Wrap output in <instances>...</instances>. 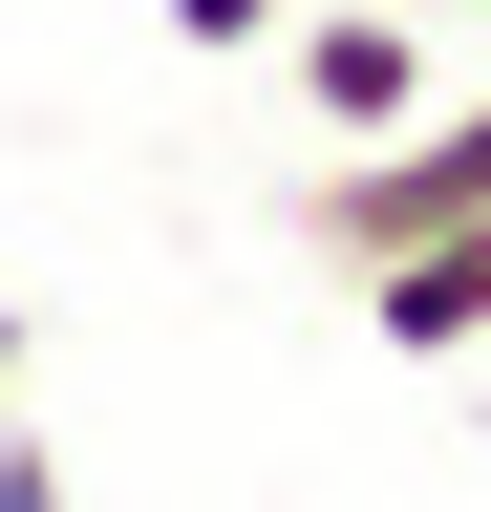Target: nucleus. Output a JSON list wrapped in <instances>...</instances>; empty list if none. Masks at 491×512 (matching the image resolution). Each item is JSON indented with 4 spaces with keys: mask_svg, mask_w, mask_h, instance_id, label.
Segmentation results:
<instances>
[{
    "mask_svg": "<svg viewBox=\"0 0 491 512\" xmlns=\"http://www.w3.org/2000/svg\"><path fill=\"white\" fill-rule=\"evenodd\" d=\"M470 214H491V86H470V107L363 128V150H342V192H321V256H342V278H385V256L470 235Z\"/></svg>",
    "mask_w": 491,
    "mask_h": 512,
    "instance_id": "obj_1",
    "label": "nucleus"
},
{
    "mask_svg": "<svg viewBox=\"0 0 491 512\" xmlns=\"http://www.w3.org/2000/svg\"><path fill=\"white\" fill-rule=\"evenodd\" d=\"M278 64H299V107H321L342 150L427 107V22H406V0H299V22H278Z\"/></svg>",
    "mask_w": 491,
    "mask_h": 512,
    "instance_id": "obj_2",
    "label": "nucleus"
},
{
    "mask_svg": "<svg viewBox=\"0 0 491 512\" xmlns=\"http://www.w3.org/2000/svg\"><path fill=\"white\" fill-rule=\"evenodd\" d=\"M363 320H385L406 363H470V342H491V214L427 235V256H385V278H363Z\"/></svg>",
    "mask_w": 491,
    "mask_h": 512,
    "instance_id": "obj_3",
    "label": "nucleus"
},
{
    "mask_svg": "<svg viewBox=\"0 0 491 512\" xmlns=\"http://www.w3.org/2000/svg\"><path fill=\"white\" fill-rule=\"evenodd\" d=\"M0 512H65V448H43L22 406H0Z\"/></svg>",
    "mask_w": 491,
    "mask_h": 512,
    "instance_id": "obj_4",
    "label": "nucleus"
},
{
    "mask_svg": "<svg viewBox=\"0 0 491 512\" xmlns=\"http://www.w3.org/2000/svg\"><path fill=\"white\" fill-rule=\"evenodd\" d=\"M278 22H299V0H171V43H193V64H214V43H278Z\"/></svg>",
    "mask_w": 491,
    "mask_h": 512,
    "instance_id": "obj_5",
    "label": "nucleus"
},
{
    "mask_svg": "<svg viewBox=\"0 0 491 512\" xmlns=\"http://www.w3.org/2000/svg\"><path fill=\"white\" fill-rule=\"evenodd\" d=\"M0 406H22V299H0Z\"/></svg>",
    "mask_w": 491,
    "mask_h": 512,
    "instance_id": "obj_6",
    "label": "nucleus"
},
{
    "mask_svg": "<svg viewBox=\"0 0 491 512\" xmlns=\"http://www.w3.org/2000/svg\"><path fill=\"white\" fill-rule=\"evenodd\" d=\"M406 22H470V0H406Z\"/></svg>",
    "mask_w": 491,
    "mask_h": 512,
    "instance_id": "obj_7",
    "label": "nucleus"
}]
</instances>
